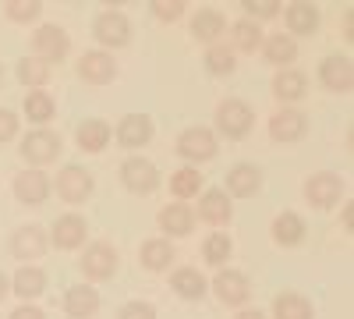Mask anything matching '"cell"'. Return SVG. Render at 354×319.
I'll list each match as a JSON object with an SVG mask.
<instances>
[{
  "mask_svg": "<svg viewBox=\"0 0 354 319\" xmlns=\"http://www.w3.org/2000/svg\"><path fill=\"white\" fill-rule=\"evenodd\" d=\"M230 199H227V192H220V188H209L202 199H198V217L205 220V224H227L230 220Z\"/></svg>",
  "mask_w": 354,
  "mask_h": 319,
  "instance_id": "cell-22",
  "label": "cell"
},
{
  "mask_svg": "<svg viewBox=\"0 0 354 319\" xmlns=\"http://www.w3.org/2000/svg\"><path fill=\"white\" fill-rule=\"evenodd\" d=\"M177 153H181L185 160H192V163L213 160V156H216V135H213L209 128H202V125L185 128L181 135H177Z\"/></svg>",
  "mask_w": 354,
  "mask_h": 319,
  "instance_id": "cell-5",
  "label": "cell"
},
{
  "mask_svg": "<svg viewBox=\"0 0 354 319\" xmlns=\"http://www.w3.org/2000/svg\"><path fill=\"white\" fill-rule=\"evenodd\" d=\"M234 319H266V312H259V309H245V312H238Z\"/></svg>",
  "mask_w": 354,
  "mask_h": 319,
  "instance_id": "cell-44",
  "label": "cell"
},
{
  "mask_svg": "<svg viewBox=\"0 0 354 319\" xmlns=\"http://www.w3.org/2000/svg\"><path fill=\"white\" fill-rule=\"evenodd\" d=\"M138 259H142V266H145V270L160 273V270H167V266L174 263V245L163 241V238H153V241H145V245H142Z\"/></svg>",
  "mask_w": 354,
  "mask_h": 319,
  "instance_id": "cell-28",
  "label": "cell"
},
{
  "mask_svg": "<svg viewBox=\"0 0 354 319\" xmlns=\"http://www.w3.org/2000/svg\"><path fill=\"white\" fill-rule=\"evenodd\" d=\"M245 11H248V21H259V18L280 15V4L277 0H245Z\"/></svg>",
  "mask_w": 354,
  "mask_h": 319,
  "instance_id": "cell-40",
  "label": "cell"
},
{
  "mask_svg": "<svg viewBox=\"0 0 354 319\" xmlns=\"http://www.w3.org/2000/svg\"><path fill=\"white\" fill-rule=\"evenodd\" d=\"M301 238H305V220H301L298 213L283 210V213L273 220V241L283 245V248H290V245H298Z\"/></svg>",
  "mask_w": 354,
  "mask_h": 319,
  "instance_id": "cell-24",
  "label": "cell"
},
{
  "mask_svg": "<svg viewBox=\"0 0 354 319\" xmlns=\"http://www.w3.org/2000/svg\"><path fill=\"white\" fill-rule=\"evenodd\" d=\"M82 273L88 280H106L117 273V248L106 245V241H93L82 255Z\"/></svg>",
  "mask_w": 354,
  "mask_h": 319,
  "instance_id": "cell-8",
  "label": "cell"
},
{
  "mask_svg": "<svg viewBox=\"0 0 354 319\" xmlns=\"http://www.w3.org/2000/svg\"><path fill=\"white\" fill-rule=\"evenodd\" d=\"M8 18L11 21H18V25H28V21H36L39 18V11H43V4L39 0H8Z\"/></svg>",
  "mask_w": 354,
  "mask_h": 319,
  "instance_id": "cell-38",
  "label": "cell"
},
{
  "mask_svg": "<svg viewBox=\"0 0 354 319\" xmlns=\"http://www.w3.org/2000/svg\"><path fill=\"white\" fill-rule=\"evenodd\" d=\"M202 255H205V263H209V266H223L227 259H230V238L223 235V230L209 235V238H205V245H202Z\"/></svg>",
  "mask_w": 354,
  "mask_h": 319,
  "instance_id": "cell-35",
  "label": "cell"
},
{
  "mask_svg": "<svg viewBox=\"0 0 354 319\" xmlns=\"http://www.w3.org/2000/svg\"><path fill=\"white\" fill-rule=\"evenodd\" d=\"M57 195L71 206H82V202L93 195V174L78 163H68L61 174H57Z\"/></svg>",
  "mask_w": 354,
  "mask_h": 319,
  "instance_id": "cell-6",
  "label": "cell"
},
{
  "mask_svg": "<svg viewBox=\"0 0 354 319\" xmlns=\"http://www.w3.org/2000/svg\"><path fill=\"white\" fill-rule=\"evenodd\" d=\"M11 319H46V316H43V309H36V305H21V309L11 312Z\"/></svg>",
  "mask_w": 354,
  "mask_h": 319,
  "instance_id": "cell-43",
  "label": "cell"
},
{
  "mask_svg": "<svg viewBox=\"0 0 354 319\" xmlns=\"http://www.w3.org/2000/svg\"><path fill=\"white\" fill-rule=\"evenodd\" d=\"M160 227L167 230V235H174V238H185V235H192V227H195V213L185 206V202H170V206L160 210Z\"/></svg>",
  "mask_w": 354,
  "mask_h": 319,
  "instance_id": "cell-20",
  "label": "cell"
},
{
  "mask_svg": "<svg viewBox=\"0 0 354 319\" xmlns=\"http://www.w3.org/2000/svg\"><path fill=\"white\" fill-rule=\"evenodd\" d=\"M121 181H124V188L135 192V195H149V192H156V185H160V170H156V163H149L145 156H128V160L121 163Z\"/></svg>",
  "mask_w": 354,
  "mask_h": 319,
  "instance_id": "cell-4",
  "label": "cell"
},
{
  "mask_svg": "<svg viewBox=\"0 0 354 319\" xmlns=\"http://www.w3.org/2000/svg\"><path fill=\"white\" fill-rule=\"evenodd\" d=\"M64 312L71 319H93L100 312V295H96V287H68V295H64Z\"/></svg>",
  "mask_w": 354,
  "mask_h": 319,
  "instance_id": "cell-17",
  "label": "cell"
},
{
  "mask_svg": "<svg viewBox=\"0 0 354 319\" xmlns=\"http://www.w3.org/2000/svg\"><path fill=\"white\" fill-rule=\"evenodd\" d=\"M32 50L43 64L53 68V61H64L68 50H71V39L61 25H39L36 33H32Z\"/></svg>",
  "mask_w": 354,
  "mask_h": 319,
  "instance_id": "cell-3",
  "label": "cell"
},
{
  "mask_svg": "<svg viewBox=\"0 0 354 319\" xmlns=\"http://www.w3.org/2000/svg\"><path fill=\"white\" fill-rule=\"evenodd\" d=\"M117 319H156V309L149 302H128V305H121Z\"/></svg>",
  "mask_w": 354,
  "mask_h": 319,
  "instance_id": "cell-41",
  "label": "cell"
},
{
  "mask_svg": "<svg viewBox=\"0 0 354 319\" xmlns=\"http://www.w3.org/2000/svg\"><path fill=\"white\" fill-rule=\"evenodd\" d=\"M319 78L333 93H351V85H354V64H351V57H326V61L319 64Z\"/></svg>",
  "mask_w": 354,
  "mask_h": 319,
  "instance_id": "cell-14",
  "label": "cell"
},
{
  "mask_svg": "<svg viewBox=\"0 0 354 319\" xmlns=\"http://www.w3.org/2000/svg\"><path fill=\"white\" fill-rule=\"evenodd\" d=\"M18 78L28 89H43L50 82V64H43L39 57H25V61H18Z\"/></svg>",
  "mask_w": 354,
  "mask_h": 319,
  "instance_id": "cell-32",
  "label": "cell"
},
{
  "mask_svg": "<svg viewBox=\"0 0 354 319\" xmlns=\"http://www.w3.org/2000/svg\"><path fill=\"white\" fill-rule=\"evenodd\" d=\"M234 43H238V50H255V46H262V28H259V21H248V18H241V21H234Z\"/></svg>",
  "mask_w": 354,
  "mask_h": 319,
  "instance_id": "cell-36",
  "label": "cell"
},
{
  "mask_svg": "<svg viewBox=\"0 0 354 319\" xmlns=\"http://www.w3.org/2000/svg\"><path fill=\"white\" fill-rule=\"evenodd\" d=\"M18 135V118L11 110H0V142H11Z\"/></svg>",
  "mask_w": 354,
  "mask_h": 319,
  "instance_id": "cell-42",
  "label": "cell"
},
{
  "mask_svg": "<svg viewBox=\"0 0 354 319\" xmlns=\"http://www.w3.org/2000/svg\"><path fill=\"white\" fill-rule=\"evenodd\" d=\"M21 156L32 163V167H43V163H53L61 156V135L50 131V128H36L21 138Z\"/></svg>",
  "mask_w": 354,
  "mask_h": 319,
  "instance_id": "cell-2",
  "label": "cell"
},
{
  "mask_svg": "<svg viewBox=\"0 0 354 319\" xmlns=\"http://www.w3.org/2000/svg\"><path fill=\"white\" fill-rule=\"evenodd\" d=\"M213 291L223 305H245L252 298V284L241 270H220L213 277Z\"/></svg>",
  "mask_w": 354,
  "mask_h": 319,
  "instance_id": "cell-10",
  "label": "cell"
},
{
  "mask_svg": "<svg viewBox=\"0 0 354 319\" xmlns=\"http://www.w3.org/2000/svg\"><path fill=\"white\" fill-rule=\"evenodd\" d=\"M273 316H277V319H312V302H308L305 295L283 291V295H277V302H273Z\"/></svg>",
  "mask_w": 354,
  "mask_h": 319,
  "instance_id": "cell-31",
  "label": "cell"
},
{
  "mask_svg": "<svg viewBox=\"0 0 354 319\" xmlns=\"http://www.w3.org/2000/svg\"><path fill=\"white\" fill-rule=\"evenodd\" d=\"M110 146V125L106 121H85L78 128V149L85 153H103Z\"/></svg>",
  "mask_w": 354,
  "mask_h": 319,
  "instance_id": "cell-30",
  "label": "cell"
},
{
  "mask_svg": "<svg viewBox=\"0 0 354 319\" xmlns=\"http://www.w3.org/2000/svg\"><path fill=\"white\" fill-rule=\"evenodd\" d=\"M170 287L181 298H202L205 291H209V284H205V277L198 273V270H192V266H181L174 277H170Z\"/></svg>",
  "mask_w": 354,
  "mask_h": 319,
  "instance_id": "cell-29",
  "label": "cell"
},
{
  "mask_svg": "<svg viewBox=\"0 0 354 319\" xmlns=\"http://www.w3.org/2000/svg\"><path fill=\"white\" fill-rule=\"evenodd\" d=\"M153 15L160 21H177L185 15V0H153Z\"/></svg>",
  "mask_w": 354,
  "mask_h": 319,
  "instance_id": "cell-39",
  "label": "cell"
},
{
  "mask_svg": "<svg viewBox=\"0 0 354 319\" xmlns=\"http://www.w3.org/2000/svg\"><path fill=\"white\" fill-rule=\"evenodd\" d=\"M25 118L36 121V125H46L53 118V96L43 93V89H32L25 96Z\"/></svg>",
  "mask_w": 354,
  "mask_h": 319,
  "instance_id": "cell-33",
  "label": "cell"
},
{
  "mask_svg": "<svg viewBox=\"0 0 354 319\" xmlns=\"http://www.w3.org/2000/svg\"><path fill=\"white\" fill-rule=\"evenodd\" d=\"M11 291V284H8V277L4 273H0V302H4V295Z\"/></svg>",
  "mask_w": 354,
  "mask_h": 319,
  "instance_id": "cell-45",
  "label": "cell"
},
{
  "mask_svg": "<svg viewBox=\"0 0 354 319\" xmlns=\"http://www.w3.org/2000/svg\"><path fill=\"white\" fill-rule=\"evenodd\" d=\"M78 75L85 82H93V85H106L117 75V61L110 53H103V50H88V53H82V61H78Z\"/></svg>",
  "mask_w": 354,
  "mask_h": 319,
  "instance_id": "cell-13",
  "label": "cell"
},
{
  "mask_svg": "<svg viewBox=\"0 0 354 319\" xmlns=\"http://www.w3.org/2000/svg\"><path fill=\"white\" fill-rule=\"evenodd\" d=\"M85 217H78V213H64L61 220L53 224V245L57 248H78L82 241H85Z\"/></svg>",
  "mask_w": 354,
  "mask_h": 319,
  "instance_id": "cell-19",
  "label": "cell"
},
{
  "mask_svg": "<svg viewBox=\"0 0 354 319\" xmlns=\"http://www.w3.org/2000/svg\"><path fill=\"white\" fill-rule=\"evenodd\" d=\"M308 131V118L301 110H277L273 118H270V135L277 138V142H298L301 135Z\"/></svg>",
  "mask_w": 354,
  "mask_h": 319,
  "instance_id": "cell-15",
  "label": "cell"
},
{
  "mask_svg": "<svg viewBox=\"0 0 354 319\" xmlns=\"http://www.w3.org/2000/svg\"><path fill=\"white\" fill-rule=\"evenodd\" d=\"M149 138H153V121L145 118V113H128V118L117 125V142H121L124 149H138Z\"/></svg>",
  "mask_w": 354,
  "mask_h": 319,
  "instance_id": "cell-16",
  "label": "cell"
},
{
  "mask_svg": "<svg viewBox=\"0 0 354 319\" xmlns=\"http://www.w3.org/2000/svg\"><path fill=\"white\" fill-rule=\"evenodd\" d=\"M283 18H287V28H290V33H298V36H312L319 28V11H315V4H305V0L290 4L283 11Z\"/></svg>",
  "mask_w": 354,
  "mask_h": 319,
  "instance_id": "cell-25",
  "label": "cell"
},
{
  "mask_svg": "<svg viewBox=\"0 0 354 319\" xmlns=\"http://www.w3.org/2000/svg\"><path fill=\"white\" fill-rule=\"evenodd\" d=\"M262 53L273 68H287L294 57H298V43H294V36H287V33H273L262 43Z\"/></svg>",
  "mask_w": 354,
  "mask_h": 319,
  "instance_id": "cell-23",
  "label": "cell"
},
{
  "mask_svg": "<svg viewBox=\"0 0 354 319\" xmlns=\"http://www.w3.org/2000/svg\"><path fill=\"white\" fill-rule=\"evenodd\" d=\"M46 252V230L39 224H28V227H18L11 235V255L28 263V259H39Z\"/></svg>",
  "mask_w": 354,
  "mask_h": 319,
  "instance_id": "cell-12",
  "label": "cell"
},
{
  "mask_svg": "<svg viewBox=\"0 0 354 319\" xmlns=\"http://www.w3.org/2000/svg\"><path fill=\"white\" fill-rule=\"evenodd\" d=\"M198 188H202V174L195 167H181L177 174H170V192L177 199H192V195H198Z\"/></svg>",
  "mask_w": 354,
  "mask_h": 319,
  "instance_id": "cell-34",
  "label": "cell"
},
{
  "mask_svg": "<svg viewBox=\"0 0 354 319\" xmlns=\"http://www.w3.org/2000/svg\"><path fill=\"white\" fill-rule=\"evenodd\" d=\"M259 185H262V170L255 163H238V167H230V174H227L230 195H241V199L245 195H255Z\"/></svg>",
  "mask_w": 354,
  "mask_h": 319,
  "instance_id": "cell-21",
  "label": "cell"
},
{
  "mask_svg": "<svg viewBox=\"0 0 354 319\" xmlns=\"http://www.w3.org/2000/svg\"><path fill=\"white\" fill-rule=\"evenodd\" d=\"M340 195H344V181L337 178V174H330V170L312 174V178L305 181V199L312 202L315 210H330V206H337Z\"/></svg>",
  "mask_w": 354,
  "mask_h": 319,
  "instance_id": "cell-7",
  "label": "cell"
},
{
  "mask_svg": "<svg viewBox=\"0 0 354 319\" xmlns=\"http://www.w3.org/2000/svg\"><path fill=\"white\" fill-rule=\"evenodd\" d=\"M205 68H209V75H230L234 68H238V61H234V50H227V46H209V50H205Z\"/></svg>",
  "mask_w": 354,
  "mask_h": 319,
  "instance_id": "cell-37",
  "label": "cell"
},
{
  "mask_svg": "<svg viewBox=\"0 0 354 319\" xmlns=\"http://www.w3.org/2000/svg\"><path fill=\"white\" fill-rule=\"evenodd\" d=\"M192 33H195V39L213 43L216 36L227 33V18H223L220 11H213V8H202V11L192 18Z\"/></svg>",
  "mask_w": 354,
  "mask_h": 319,
  "instance_id": "cell-27",
  "label": "cell"
},
{
  "mask_svg": "<svg viewBox=\"0 0 354 319\" xmlns=\"http://www.w3.org/2000/svg\"><path fill=\"white\" fill-rule=\"evenodd\" d=\"M93 33L103 46H124L131 39V21L121 11H100L93 21Z\"/></svg>",
  "mask_w": 354,
  "mask_h": 319,
  "instance_id": "cell-9",
  "label": "cell"
},
{
  "mask_svg": "<svg viewBox=\"0 0 354 319\" xmlns=\"http://www.w3.org/2000/svg\"><path fill=\"white\" fill-rule=\"evenodd\" d=\"M252 125H255V113H252V107L245 100H223L216 107V128H220V135L245 138L252 131Z\"/></svg>",
  "mask_w": 354,
  "mask_h": 319,
  "instance_id": "cell-1",
  "label": "cell"
},
{
  "mask_svg": "<svg viewBox=\"0 0 354 319\" xmlns=\"http://www.w3.org/2000/svg\"><path fill=\"white\" fill-rule=\"evenodd\" d=\"M0 82H4V68H0Z\"/></svg>",
  "mask_w": 354,
  "mask_h": 319,
  "instance_id": "cell-46",
  "label": "cell"
},
{
  "mask_svg": "<svg viewBox=\"0 0 354 319\" xmlns=\"http://www.w3.org/2000/svg\"><path fill=\"white\" fill-rule=\"evenodd\" d=\"M305 89H308V78H305L301 71L283 68V71L273 78V96H277V100H283V103L301 100V96H305Z\"/></svg>",
  "mask_w": 354,
  "mask_h": 319,
  "instance_id": "cell-26",
  "label": "cell"
},
{
  "mask_svg": "<svg viewBox=\"0 0 354 319\" xmlns=\"http://www.w3.org/2000/svg\"><path fill=\"white\" fill-rule=\"evenodd\" d=\"M8 284H11V291H15L21 302H28V298H39V295L46 291V273H43L39 266H18V273H15Z\"/></svg>",
  "mask_w": 354,
  "mask_h": 319,
  "instance_id": "cell-18",
  "label": "cell"
},
{
  "mask_svg": "<svg viewBox=\"0 0 354 319\" xmlns=\"http://www.w3.org/2000/svg\"><path fill=\"white\" fill-rule=\"evenodd\" d=\"M15 199L25 202V206H43L46 195H50V178L43 170H21L15 174Z\"/></svg>",
  "mask_w": 354,
  "mask_h": 319,
  "instance_id": "cell-11",
  "label": "cell"
}]
</instances>
